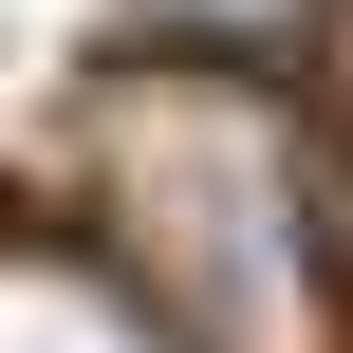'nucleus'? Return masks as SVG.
Returning <instances> with one entry per match:
<instances>
[{"label": "nucleus", "mask_w": 353, "mask_h": 353, "mask_svg": "<svg viewBox=\"0 0 353 353\" xmlns=\"http://www.w3.org/2000/svg\"><path fill=\"white\" fill-rule=\"evenodd\" d=\"M93 186H112V279L168 316L186 353H316L335 335V242H316V168L298 112L261 74H112L93 93Z\"/></svg>", "instance_id": "obj_1"}, {"label": "nucleus", "mask_w": 353, "mask_h": 353, "mask_svg": "<svg viewBox=\"0 0 353 353\" xmlns=\"http://www.w3.org/2000/svg\"><path fill=\"white\" fill-rule=\"evenodd\" d=\"M0 353H186L74 223H0Z\"/></svg>", "instance_id": "obj_2"}, {"label": "nucleus", "mask_w": 353, "mask_h": 353, "mask_svg": "<svg viewBox=\"0 0 353 353\" xmlns=\"http://www.w3.org/2000/svg\"><path fill=\"white\" fill-rule=\"evenodd\" d=\"M168 56H205V74H242V56H279V37H316V0H130Z\"/></svg>", "instance_id": "obj_3"}, {"label": "nucleus", "mask_w": 353, "mask_h": 353, "mask_svg": "<svg viewBox=\"0 0 353 353\" xmlns=\"http://www.w3.org/2000/svg\"><path fill=\"white\" fill-rule=\"evenodd\" d=\"M316 112H335V149H353V0H316Z\"/></svg>", "instance_id": "obj_4"}]
</instances>
